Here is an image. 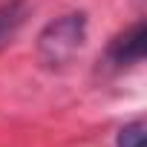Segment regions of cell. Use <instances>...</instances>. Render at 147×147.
Wrapping results in <instances>:
<instances>
[{
	"instance_id": "obj_1",
	"label": "cell",
	"mask_w": 147,
	"mask_h": 147,
	"mask_svg": "<svg viewBox=\"0 0 147 147\" xmlns=\"http://www.w3.org/2000/svg\"><path fill=\"white\" fill-rule=\"evenodd\" d=\"M87 29L90 20L84 12H66L55 20H49L35 43V55L46 69H63L72 58H75L84 43H87Z\"/></svg>"
},
{
	"instance_id": "obj_2",
	"label": "cell",
	"mask_w": 147,
	"mask_h": 147,
	"mask_svg": "<svg viewBox=\"0 0 147 147\" xmlns=\"http://www.w3.org/2000/svg\"><path fill=\"white\" fill-rule=\"evenodd\" d=\"M144 40H147V26L138 20L130 29H124L121 35L113 38V43L107 46V63L113 69H124V66H136L144 61Z\"/></svg>"
},
{
	"instance_id": "obj_3",
	"label": "cell",
	"mask_w": 147,
	"mask_h": 147,
	"mask_svg": "<svg viewBox=\"0 0 147 147\" xmlns=\"http://www.w3.org/2000/svg\"><path fill=\"white\" fill-rule=\"evenodd\" d=\"M26 18V9L20 3H6V6H0V46H3L23 23Z\"/></svg>"
},
{
	"instance_id": "obj_4",
	"label": "cell",
	"mask_w": 147,
	"mask_h": 147,
	"mask_svg": "<svg viewBox=\"0 0 147 147\" xmlns=\"http://www.w3.org/2000/svg\"><path fill=\"white\" fill-rule=\"evenodd\" d=\"M115 147H144V121H130L118 130Z\"/></svg>"
}]
</instances>
